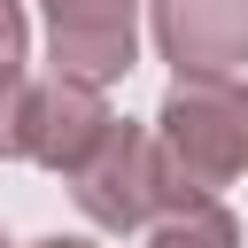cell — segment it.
I'll return each instance as SVG.
<instances>
[{"mask_svg": "<svg viewBox=\"0 0 248 248\" xmlns=\"http://www.w3.org/2000/svg\"><path fill=\"white\" fill-rule=\"evenodd\" d=\"M0 248H16V240H8V232H0Z\"/></svg>", "mask_w": 248, "mask_h": 248, "instance_id": "9", "label": "cell"}, {"mask_svg": "<svg viewBox=\"0 0 248 248\" xmlns=\"http://www.w3.org/2000/svg\"><path fill=\"white\" fill-rule=\"evenodd\" d=\"M39 8H46L54 78L108 85L140 62V0H39Z\"/></svg>", "mask_w": 248, "mask_h": 248, "instance_id": "4", "label": "cell"}, {"mask_svg": "<svg viewBox=\"0 0 248 248\" xmlns=\"http://www.w3.org/2000/svg\"><path fill=\"white\" fill-rule=\"evenodd\" d=\"M108 124H116V108L101 101V85H78V78H23V101H16V155L70 178V170L101 147Z\"/></svg>", "mask_w": 248, "mask_h": 248, "instance_id": "3", "label": "cell"}, {"mask_svg": "<svg viewBox=\"0 0 248 248\" xmlns=\"http://www.w3.org/2000/svg\"><path fill=\"white\" fill-rule=\"evenodd\" d=\"M31 248H93V240H78V232H46V240H31Z\"/></svg>", "mask_w": 248, "mask_h": 248, "instance_id": "8", "label": "cell"}, {"mask_svg": "<svg viewBox=\"0 0 248 248\" xmlns=\"http://www.w3.org/2000/svg\"><path fill=\"white\" fill-rule=\"evenodd\" d=\"M23 54H31V23H23V0H0V155H16V101H23Z\"/></svg>", "mask_w": 248, "mask_h": 248, "instance_id": "7", "label": "cell"}, {"mask_svg": "<svg viewBox=\"0 0 248 248\" xmlns=\"http://www.w3.org/2000/svg\"><path fill=\"white\" fill-rule=\"evenodd\" d=\"M155 46L178 78H232L248 62V0H147Z\"/></svg>", "mask_w": 248, "mask_h": 248, "instance_id": "5", "label": "cell"}, {"mask_svg": "<svg viewBox=\"0 0 248 248\" xmlns=\"http://www.w3.org/2000/svg\"><path fill=\"white\" fill-rule=\"evenodd\" d=\"M155 155L186 194H217L248 170V85L178 78L155 108Z\"/></svg>", "mask_w": 248, "mask_h": 248, "instance_id": "1", "label": "cell"}, {"mask_svg": "<svg viewBox=\"0 0 248 248\" xmlns=\"http://www.w3.org/2000/svg\"><path fill=\"white\" fill-rule=\"evenodd\" d=\"M147 248H240V225L217 194H178L155 225H147Z\"/></svg>", "mask_w": 248, "mask_h": 248, "instance_id": "6", "label": "cell"}, {"mask_svg": "<svg viewBox=\"0 0 248 248\" xmlns=\"http://www.w3.org/2000/svg\"><path fill=\"white\" fill-rule=\"evenodd\" d=\"M70 194H78V209H85L101 232H147L186 186L163 170L155 132H140L132 116H116V124L101 132V147L70 170Z\"/></svg>", "mask_w": 248, "mask_h": 248, "instance_id": "2", "label": "cell"}]
</instances>
